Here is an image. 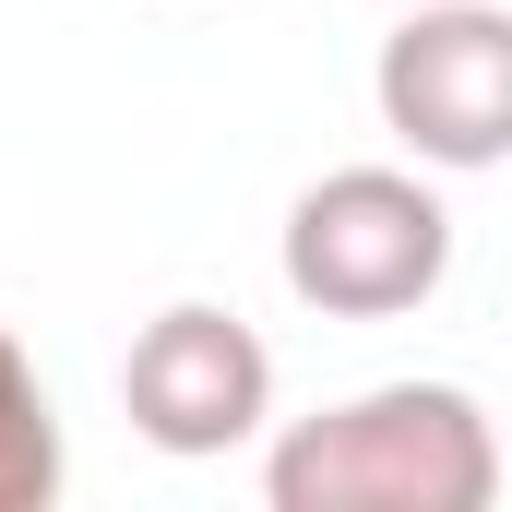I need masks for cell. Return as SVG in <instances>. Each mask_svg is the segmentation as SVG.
Returning a JSON list of instances; mask_svg holds the SVG:
<instances>
[{"instance_id":"1","label":"cell","mask_w":512,"mask_h":512,"mask_svg":"<svg viewBox=\"0 0 512 512\" xmlns=\"http://www.w3.org/2000/svg\"><path fill=\"white\" fill-rule=\"evenodd\" d=\"M262 489L274 512H489L501 441L465 382H370L322 417H286Z\"/></svg>"},{"instance_id":"2","label":"cell","mask_w":512,"mask_h":512,"mask_svg":"<svg viewBox=\"0 0 512 512\" xmlns=\"http://www.w3.org/2000/svg\"><path fill=\"white\" fill-rule=\"evenodd\" d=\"M274 262L286 298L322 322H405L453 274V203L429 191V167H322L286 203Z\"/></svg>"},{"instance_id":"3","label":"cell","mask_w":512,"mask_h":512,"mask_svg":"<svg viewBox=\"0 0 512 512\" xmlns=\"http://www.w3.org/2000/svg\"><path fill=\"white\" fill-rule=\"evenodd\" d=\"M382 131L429 179H477L512 155V12L501 0H405L370 60Z\"/></svg>"},{"instance_id":"4","label":"cell","mask_w":512,"mask_h":512,"mask_svg":"<svg viewBox=\"0 0 512 512\" xmlns=\"http://www.w3.org/2000/svg\"><path fill=\"white\" fill-rule=\"evenodd\" d=\"M120 405H131V429H143L155 453H179V465L239 453L262 417H274V346H262L239 310L179 298V310H155V322L131 334Z\"/></svg>"},{"instance_id":"5","label":"cell","mask_w":512,"mask_h":512,"mask_svg":"<svg viewBox=\"0 0 512 512\" xmlns=\"http://www.w3.org/2000/svg\"><path fill=\"white\" fill-rule=\"evenodd\" d=\"M60 417H48V382L24 358V334L0 322V512H48L60 501Z\"/></svg>"},{"instance_id":"6","label":"cell","mask_w":512,"mask_h":512,"mask_svg":"<svg viewBox=\"0 0 512 512\" xmlns=\"http://www.w3.org/2000/svg\"><path fill=\"white\" fill-rule=\"evenodd\" d=\"M393 12H405V0H393Z\"/></svg>"}]
</instances>
